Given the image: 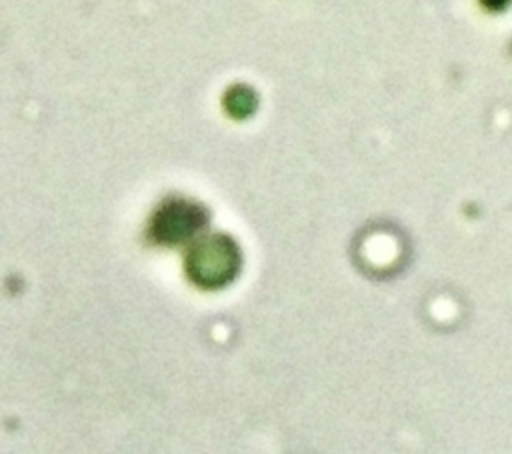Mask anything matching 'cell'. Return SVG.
Segmentation results:
<instances>
[{
	"mask_svg": "<svg viewBox=\"0 0 512 454\" xmlns=\"http://www.w3.org/2000/svg\"><path fill=\"white\" fill-rule=\"evenodd\" d=\"M226 106H228V110H230L232 114H236V116H246V114H250L252 108H254V96H252V92H248V90H244V88H234V90L228 94V98H226Z\"/></svg>",
	"mask_w": 512,
	"mask_h": 454,
	"instance_id": "3957f363",
	"label": "cell"
},
{
	"mask_svg": "<svg viewBox=\"0 0 512 454\" xmlns=\"http://www.w3.org/2000/svg\"><path fill=\"white\" fill-rule=\"evenodd\" d=\"M240 270V248L230 236L212 234L194 242L186 256L188 278L200 288H222Z\"/></svg>",
	"mask_w": 512,
	"mask_h": 454,
	"instance_id": "6da1fadb",
	"label": "cell"
},
{
	"mask_svg": "<svg viewBox=\"0 0 512 454\" xmlns=\"http://www.w3.org/2000/svg\"><path fill=\"white\" fill-rule=\"evenodd\" d=\"M204 206L186 198L164 200L150 218L148 236L162 246H180L194 240L206 226Z\"/></svg>",
	"mask_w": 512,
	"mask_h": 454,
	"instance_id": "7a4b0ae2",
	"label": "cell"
},
{
	"mask_svg": "<svg viewBox=\"0 0 512 454\" xmlns=\"http://www.w3.org/2000/svg\"><path fill=\"white\" fill-rule=\"evenodd\" d=\"M488 8H492V10H498V8H502V6H506V0H482Z\"/></svg>",
	"mask_w": 512,
	"mask_h": 454,
	"instance_id": "277c9868",
	"label": "cell"
}]
</instances>
